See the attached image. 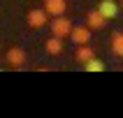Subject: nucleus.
<instances>
[{"instance_id": "f257e3e1", "label": "nucleus", "mask_w": 123, "mask_h": 118, "mask_svg": "<svg viewBox=\"0 0 123 118\" xmlns=\"http://www.w3.org/2000/svg\"><path fill=\"white\" fill-rule=\"evenodd\" d=\"M70 30H72V23H70V19L65 16V14H61V16H54V21H51V33L56 35V37H68Z\"/></svg>"}, {"instance_id": "f03ea898", "label": "nucleus", "mask_w": 123, "mask_h": 118, "mask_svg": "<svg viewBox=\"0 0 123 118\" xmlns=\"http://www.w3.org/2000/svg\"><path fill=\"white\" fill-rule=\"evenodd\" d=\"M5 60H7L9 67H23L26 65V51L21 46H12V49H7Z\"/></svg>"}, {"instance_id": "7ed1b4c3", "label": "nucleus", "mask_w": 123, "mask_h": 118, "mask_svg": "<svg viewBox=\"0 0 123 118\" xmlns=\"http://www.w3.org/2000/svg\"><path fill=\"white\" fill-rule=\"evenodd\" d=\"M91 37H93V35H91V28L88 26H72V30H70V39L74 42L77 46H81V44H88L91 42Z\"/></svg>"}, {"instance_id": "20e7f679", "label": "nucleus", "mask_w": 123, "mask_h": 118, "mask_svg": "<svg viewBox=\"0 0 123 118\" xmlns=\"http://www.w3.org/2000/svg\"><path fill=\"white\" fill-rule=\"evenodd\" d=\"M26 21H28V26H30V28H35V30H37V28H44V26H47L49 14L44 12V7H42V9H30V12H28V16H26Z\"/></svg>"}, {"instance_id": "39448f33", "label": "nucleus", "mask_w": 123, "mask_h": 118, "mask_svg": "<svg viewBox=\"0 0 123 118\" xmlns=\"http://www.w3.org/2000/svg\"><path fill=\"white\" fill-rule=\"evenodd\" d=\"M44 12L49 16H61L68 12V0H44Z\"/></svg>"}, {"instance_id": "423d86ee", "label": "nucleus", "mask_w": 123, "mask_h": 118, "mask_svg": "<svg viewBox=\"0 0 123 118\" xmlns=\"http://www.w3.org/2000/svg\"><path fill=\"white\" fill-rule=\"evenodd\" d=\"M98 12L109 21V19H116V16H118L121 7H118V2H114V0H102V2L98 5Z\"/></svg>"}, {"instance_id": "0eeeda50", "label": "nucleus", "mask_w": 123, "mask_h": 118, "mask_svg": "<svg viewBox=\"0 0 123 118\" xmlns=\"http://www.w3.org/2000/svg\"><path fill=\"white\" fill-rule=\"evenodd\" d=\"M105 23H107V19H105L98 9H93V12L86 14V26H88L91 30H100V28H105Z\"/></svg>"}, {"instance_id": "6e6552de", "label": "nucleus", "mask_w": 123, "mask_h": 118, "mask_svg": "<svg viewBox=\"0 0 123 118\" xmlns=\"http://www.w3.org/2000/svg\"><path fill=\"white\" fill-rule=\"evenodd\" d=\"M44 51H47L49 56H61L63 53V37H49L47 42H44Z\"/></svg>"}, {"instance_id": "1a4fd4ad", "label": "nucleus", "mask_w": 123, "mask_h": 118, "mask_svg": "<svg viewBox=\"0 0 123 118\" xmlns=\"http://www.w3.org/2000/svg\"><path fill=\"white\" fill-rule=\"evenodd\" d=\"M111 53L116 58H123V30H116L111 35Z\"/></svg>"}, {"instance_id": "9d476101", "label": "nucleus", "mask_w": 123, "mask_h": 118, "mask_svg": "<svg viewBox=\"0 0 123 118\" xmlns=\"http://www.w3.org/2000/svg\"><path fill=\"white\" fill-rule=\"evenodd\" d=\"M93 56H95V51H93V46H88V44H81V46L77 49V53H74V60L77 62H86V60H91V58H93Z\"/></svg>"}, {"instance_id": "9b49d317", "label": "nucleus", "mask_w": 123, "mask_h": 118, "mask_svg": "<svg viewBox=\"0 0 123 118\" xmlns=\"http://www.w3.org/2000/svg\"><path fill=\"white\" fill-rule=\"evenodd\" d=\"M84 69H86V72H102V69H105V60H100V58L93 56L91 60L84 62Z\"/></svg>"}, {"instance_id": "f8f14e48", "label": "nucleus", "mask_w": 123, "mask_h": 118, "mask_svg": "<svg viewBox=\"0 0 123 118\" xmlns=\"http://www.w3.org/2000/svg\"><path fill=\"white\" fill-rule=\"evenodd\" d=\"M118 7H121V9H123V0H121V2H118Z\"/></svg>"}]
</instances>
